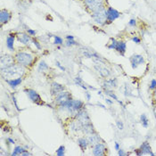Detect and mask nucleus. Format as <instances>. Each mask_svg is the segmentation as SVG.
I'll return each instance as SVG.
<instances>
[{"label": "nucleus", "mask_w": 156, "mask_h": 156, "mask_svg": "<svg viewBox=\"0 0 156 156\" xmlns=\"http://www.w3.org/2000/svg\"><path fill=\"white\" fill-rule=\"evenodd\" d=\"M66 38H67V39H74L73 36H67L66 37Z\"/></svg>", "instance_id": "obj_46"}, {"label": "nucleus", "mask_w": 156, "mask_h": 156, "mask_svg": "<svg viewBox=\"0 0 156 156\" xmlns=\"http://www.w3.org/2000/svg\"><path fill=\"white\" fill-rule=\"evenodd\" d=\"M16 37L18 39L19 42H21L23 45H30L31 43V38L29 34L26 33H17L16 34Z\"/></svg>", "instance_id": "obj_14"}, {"label": "nucleus", "mask_w": 156, "mask_h": 156, "mask_svg": "<svg viewBox=\"0 0 156 156\" xmlns=\"http://www.w3.org/2000/svg\"><path fill=\"white\" fill-rule=\"evenodd\" d=\"M55 37V44H56V45H61V44H62V37L58 36H54Z\"/></svg>", "instance_id": "obj_32"}, {"label": "nucleus", "mask_w": 156, "mask_h": 156, "mask_svg": "<svg viewBox=\"0 0 156 156\" xmlns=\"http://www.w3.org/2000/svg\"><path fill=\"white\" fill-rule=\"evenodd\" d=\"M138 155H142V154H150V155H154V154L152 153L151 147L147 142H144L142 144L140 147V153L137 154Z\"/></svg>", "instance_id": "obj_15"}, {"label": "nucleus", "mask_w": 156, "mask_h": 156, "mask_svg": "<svg viewBox=\"0 0 156 156\" xmlns=\"http://www.w3.org/2000/svg\"><path fill=\"white\" fill-rule=\"evenodd\" d=\"M56 65H57V67H58L60 70H62V72H65V68H64L63 66H62V65H61V63L59 62H56Z\"/></svg>", "instance_id": "obj_38"}, {"label": "nucleus", "mask_w": 156, "mask_h": 156, "mask_svg": "<svg viewBox=\"0 0 156 156\" xmlns=\"http://www.w3.org/2000/svg\"><path fill=\"white\" fill-rule=\"evenodd\" d=\"M86 96H87V100H90V94L88 92H86Z\"/></svg>", "instance_id": "obj_44"}, {"label": "nucleus", "mask_w": 156, "mask_h": 156, "mask_svg": "<svg viewBox=\"0 0 156 156\" xmlns=\"http://www.w3.org/2000/svg\"><path fill=\"white\" fill-rule=\"evenodd\" d=\"M118 154L120 156H125V155H127V154L122 150V149H119L118 150Z\"/></svg>", "instance_id": "obj_37"}, {"label": "nucleus", "mask_w": 156, "mask_h": 156, "mask_svg": "<svg viewBox=\"0 0 156 156\" xmlns=\"http://www.w3.org/2000/svg\"><path fill=\"white\" fill-rule=\"evenodd\" d=\"M132 40L135 42V43H136V44H139V43H140V41H141V40H140V38H139V37H134L132 38Z\"/></svg>", "instance_id": "obj_39"}, {"label": "nucleus", "mask_w": 156, "mask_h": 156, "mask_svg": "<svg viewBox=\"0 0 156 156\" xmlns=\"http://www.w3.org/2000/svg\"><path fill=\"white\" fill-rule=\"evenodd\" d=\"M92 18L99 25H104L107 22V10L104 7L92 13Z\"/></svg>", "instance_id": "obj_3"}, {"label": "nucleus", "mask_w": 156, "mask_h": 156, "mask_svg": "<svg viewBox=\"0 0 156 156\" xmlns=\"http://www.w3.org/2000/svg\"><path fill=\"white\" fill-rule=\"evenodd\" d=\"M116 50L120 53V55H124V53L126 52V44L123 41H118L117 43V48Z\"/></svg>", "instance_id": "obj_21"}, {"label": "nucleus", "mask_w": 156, "mask_h": 156, "mask_svg": "<svg viewBox=\"0 0 156 156\" xmlns=\"http://www.w3.org/2000/svg\"><path fill=\"white\" fill-rule=\"evenodd\" d=\"M23 148H22L21 146H16L12 152V156H17V155H22V153L23 152Z\"/></svg>", "instance_id": "obj_25"}, {"label": "nucleus", "mask_w": 156, "mask_h": 156, "mask_svg": "<svg viewBox=\"0 0 156 156\" xmlns=\"http://www.w3.org/2000/svg\"><path fill=\"white\" fill-rule=\"evenodd\" d=\"M48 69H49L48 65L45 62H43V61L38 65V72H45V71H47Z\"/></svg>", "instance_id": "obj_26"}, {"label": "nucleus", "mask_w": 156, "mask_h": 156, "mask_svg": "<svg viewBox=\"0 0 156 156\" xmlns=\"http://www.w3.org/2000/svg\"><path fill=\"white\" fill-rule=\"evenodd\" d=\"M105 85H106V87H116L117 86H118V80H116V79H111V80H107Z\"/></svg>", "instance_id": "obj_24"}, {"label": "nucleus", "mask_w": 156, "mask_h": 156, "mask_svg": "<svg viewBox=\"0 0 156 156\" xmlns=\"http://www.w3.org/2000/svg\"><path fill=\"white\" fill-rule=\"evenodd\" d=\"M150 88H151V89H156V80H153L151 81Z\"/></svg>", "instance_id": "obj_36"}, {"label": "nucleus", "mask_w": 156, "mask_h": 156, "mask_svg": "<svg viewBox=\"0 0 156 156\" xmlns=\"http://www.w3.org/2000/svg\"><path fill=\"white\" fill-rule=\"evenodd\" d=\"M14 61L15 59L9 55H3L1 57V64H2V68H5V67H8V66H11L12 64H14Z\"/></svg>", "instance_id": "obj_10"}, {"label": "nucleus", "mask_w": 156, "mask_h": 156, "mask_svg": "<svg viewBox=\"0 0 156 156\" xmlns=\"http://www.w3.org/2000/svg\"><path fill=\"white\" fill-rule=\"evenodd\" d=\"M72 129L75 131H79L82 129V124L79 120H75L72 123Z\"/></svg>", "instance_id": "obj_23"}, {"label": "nucleus", "mask_w": 156, "mask_h": 156, "mask_svg": "<svg viewBox=\"0 0 156 156\" xmlns=\"http://www.w3.org/2000/svg\"><path fill=\"white\" fill-rule=\"evenodd\" d=\"M119 17H120V12L117 10L113 9L112 7H108V9H107V22L112 23Z\"/></svg>", "instance_id": "obj_13"}, {"label": "nucleus", "mask_w": 156, "mask_h": 156, "mask_svg": "<svg viewBox=\"0 0 156 156\" xmlns=\"http://www.w3.org/2000/svg\"><path fill=\"white\" fill-rule=\"evenodd\" d=\"M116 125H117L118 129H120V130L124 129V125H123V122H122L121 120H117V121H116Z\"/></svg>", "instance_id": "obj_33"}, {"label": "nucleus", "mask_w": 156, "mask_h": 156, "mask_svg": "<svg viewBox=\"0 0 156 156\" xmlns=\"http://www.w3.org/2000/svg\"><path fill=\"white\" fill-rule=\"evenodd\" d=\"M22 155H31V154L29 153V152H27L26 150H23V152L22 153Z\"/></svg>", "instance_id": "obj_42"}, {"label": "nucleus", "mask_w": 156, "mask_h": 156, "mask_svg": "<svg viewBox=\"0 0 156 156\" xmlns=\"http://www.w3.org/2000/svg\"><path fill=\"white\" fill-rule=\"evenodd\" d=\"M74 81H75V83L78 85V86H80L82 88H84V89H87V87L83 84V81H82V80L80 78V77H77L75 80H74Z\"/></svg>", "instance_id": "obj_28"}, {"label": "nucleus", "mask_w": 156, "mask_h": 156, "mask_svg": "<svg viewBox=\"0 0 156 156\" xmlns=\"http://www.w3.org/2000/svg\"><path fill=\"white\" fill-rule=\"evenodd\" d=\"M106 151V147L105 145L102 143H98L96 145H94V149H93V154L96 156L105 155V153Z\"/></svg>", "instance_id": "obj_11"}, {"label": "nucleus", "mask_w": 156, "mask_h": 156, "mask_svg": "<svg viewBox=\"0 0 156 156\" xmlns=\"http://www.w3.org/2000/svg\"><path fill=\"white\" fill-rule=\"evenodd\" d=\"M105 101H106V103L109 104V105H112V103H113V102H112V101H111V99H109V98H106V100H105Z\"/></svg>", "instance_id": "obj_43"}, {"label": "nucleus", "mask_w": 156, "mask_h": 156, "mask_svg": "<svg viewBox=\"0 0 156 156\" xmlns=\"http://www.w3.org/2000/svg\"><path fill=\"white\" fill-rule=\"evenodd\" d=\"M130 62H131V65H132L133 69H136L138 65L144 63V57L140 55H134L130 57Z\"/></svg>", "instance_id": "obj_9"}, {"label": "nucleus", "mask_w": 156, "mask_h": 156, "mask_svg": "<svg viewBox=\"0 0 156 156\" xmlns=\"http://www.w3.org/2000/svg\"><path fill=\"white\" fill-rule=\"evenodd\" d=\"M64 150H65V147L63 145H62V146H60L58 148V150L56 151V154L58 156H62L64 154Z\"/></svg>", "instance_id": "obj_30"}, {"label": "nucleus", "mask_w": 156, "mask_h": 156, "mask_svg": "<svg viewBox=\"0 0 156 156\" xmlns=\"http://www.w3.org/2000/svg\"><path fill=\"white\" fill-rule=\"evenodd\" d=\"M95 69L99 73V75L102 76L103 78H107V77L110 76V72H109L108 69H106L105 67L101 66L100 64H96L95 65Z\"/></svg>", "instance_id": "obj_17"}, {"label": "nucleus", "mask_w": 156, "mask_h": 156, "mask_svg": "<svg viewBox=\"0 0 156 156\" xmlns=\"http://www.w3.org/2000/svg\"><path fill=\"white\" fill-rule=\"evenodd\" d=\"M129 25L131 26V27L135 26V25H136V20H135V19H131V20L129 22Z\"/></svg>", "instance_id": "obj_40"}, {"label": "nucleus", "mask_w": 156, "mask_h": 156, "mask_svg": "<svg viewBox=\"0 0 156 156\" xmlns=\"http://www.w3.org/2000/svg\"><path fill=\"white\" fill-rule=\"evenodd\" d=\"M87 139L88 144H91V145H96V144L100 143V140H101L100 136L97 134H96V133L89 134L88 136L87 137Z\"/></svg>", "instance_id": "obj_16"}, {"label": "nucleus", "mask_w": 156, "mask_h": 156, "mask_svg": "<svg viewBox=\"0 0 156 156\" xmlns=\"http://www.w3.org/2000/svg\"><path fill=\"white\" fill-rule=\"evenodd\" d=\"M140 120H141V122H142V125L144 126V128H147L148 127V119H147L146 115L142 114L141 117H140Z\"/></svg>", "instance_id": "obj_27"}, {"label": "nucleus", "mask_w": 156, "mask_h": 156, "mask_svg": "<svg viewBox=\"0 0 156 156\" xmlns=\"http://www.w3.org/2000/svg\"><path fill=\"white\" fill-rule=\"evenodd\" d=\"M13 43H14V36L12 34H10L6 38V47L9 50L13 51Z\"/></svg>", "instance_id": "obj_20"}, {"label": "nucleus", "mask_w": 156, "mask_h": 156, "mask_svg": "<svg viewBox=\"0 0 156 156\" xmlns=\"http://www.w3.org/2000/svg\"><path fill=\"white\" fill-rule=\"evenodd\" d=\"M22 81H23L22 77L17 78V79H12V80H6V82L9 84V86H11L12 87H16L17 86H19V85L22 83Z\"/></svg>", "instance_id": "obj_19"}, {"label": "nucleus", "mask_w": 156, "mask_h": 156, "mask_svg": "<svg viewBox=\"0 0 156 156\" xmlns=\"http://www.w3.org/2000/svg\"><path fill=\"white\" fill-rule=\"evenodd\" d=\"M78 144L80 145V147L82 149V151H84L85 149L87 148V144H88V142H87V138L81 137V138H79L78 139Z\"/></svg>", "instance_id": "obj_22"}, {"label": "nucleus", "mask_w": 156, "mask_h": 156, "mask_svg": "<svg viewBox=\"0 0 156 156\" xmlns=\"http://www.w3.org/2000/svg\"><path fill=\"white\" fill-rule=\"evenodd\" d=\"M86 6L92 12L104 8V0H85Z\"/></svg>", "instance_id": "obj_5"}, {"label": "nucleus", "mask_w": 156, "mask_h": 156, "mask_svg": "<svg viewBox=\"0 0 156 156\" xmlns=\"http://www.w3.org/2000/svg\"><path fill=\"white\" fill-rule=\"evenodd\" d=\"M33 43H34V45L36 46L37 49H41V46L39 45V43H38L37 40H33Z\"/></svg>", "instance_id": "obj_41"}, {"label": "nucleus", "mask_w": 156, "mask_h": 156, "mask_svg": "<svg viewBox=\"0 0 156 156\" xmlns=\"http://www.w3.org/2000/svg\"><path fill=\"white\" fill-rule=\"evenodd\" d=\"M82 130L85 134L87 135H89V134H92V133H95L94 130V127L92 126L91 122L90 123H87V124H85L82 126Z\"/></svg>", "instance_id": "obj_18"}, {"label": "nucleus", "mask_w": 156, "mask_h": 156, "mask_svg": "<svg viewBox=\"0 0 156 156\" xmlns=\"http://www.w3.org/2000/svg\"><path fill=\"white\" fill-rule=\"evenodd\" d=\"M1 73H2V76L6 79V80H12V79H17V78H20L23 75L24 70L23 66L22 65H15V64H12L11 66H8V67H5V68H2L1 69Z\"/></svg>", "instance_id": "obj_1"}, {"label": "nucleus", "mask_w": 156, "mask_h": 156, "mask_svg": "<svg viewBox=\"0 0 156 156\" xmlns=\"http://www.w3.org/2000/svg\"><path fill=\"white\" fill-rule=\"evenodd\" d=\"M72 100V96H71V94L69 93V92H67V91H62V92H61L59 93L56 97H55V101H56V103L61 105L62 107H66L67 105H68V104H69V102Z\"/></svg>", "instance_id": "obj_4"}, {"label": "nucleus", "mask_w": 156, "mask_h": 156, "mask_svg": "<svg viewBox=\"0 0 156 156\" xmlns=\"http://www.w3.org/2000/svg\"><path fill=\"white\" fill-rule=\"evenodd\" d=\"M154 98H155V101H156V90H155V92H154Z\"/></svg>", "instance_id": "obj_49"}, {"label": "nucleus", "mask_w": 156, "mask_h": 156, "mask_svg": "<svg viewBox=\"0 0 156 156\" xmlns=\"http://www.w3.org/2000/svg\"><path fill=\"white\" fill-rule=\"evenodd\" d=\"M25 92H26L27 96H29V98L32 102H34L36 104H41V102H42L41 97L38 95V93H37L35 90H33V89H25Z\"/></svg>", "instance_id": "obj_7"}, {"label": "nucleus", "mask_w": 156, "mask_h": 156, "mask_svg": "<svg viewBox=\"0 0 156 156\" xmlns=\"http://www.w3.org/2000/svg\"><path fill=\"white\" fill-rule=\"evenodd\" d=\"M115 149H116L117 151H118V150L120 149V145H119V144H118L117 142L115 143Z\"/></svg>", "instance_id": "obj_45"}, {"label": "nucleus", "mask_w": 156, "mask_h": 156, "mask_svg": "<svg viewBox=\"0 0 156 156\" xmlns=\"http://www.w3.org/2000/svg\"><path fill=\"white\" fill-rule=\"evenodd\" d=\"M65 87L64 86H62V84H59L57 82H53L51 84V94L53 96H57L59 93L64 91Z\"/></svg>", "instance_id": "obj_12"}, {"label": "nucleus", "mask_w": 156, "mask_h": 156, "mask_svg": "<svg viewBox=\"0 0 156 156\" xmlns=\"http://www.w3.org/2000/svg\"><path fill=\"white\" fill-rule=\"evenodd\" d=\"M8 141H9V142H11V144H14V141L12 140V138H8Z\"/></svg>", "instance_id": "obj_47"}, {"label": "nucleus", "mask_w": 156, "mask_h": 156, "mask_svg": "<svg viewBox=\"0 0 156 156\" xmlns=\"http://www.w3.org/2000/svg\"><path fill=\"white\" fill-rule=\"evenodd\" d=\"M154 115H155V118H156V107L155 109H154Z\"/></svg>", "instance_id": "obj_48"}, {"label": "nucleus", "mask_w": 156, "mask_h": 156, "mask_svg": "<svg viewBox=\"0 0 156 156\" xmlns=\"http://www.w3.org/2000/svg\"><path fill=\"white\" fill-rule=\"evenodd\" d=\"M27 32L30 36H35L36 35V31L33 30H30V29H27Z\"/></svg>", "instance_id": "obj_35"}, {"label": "nucleus", "mask_w": 156, "mask_h": 156, "mask_svg": "<svg viewBox=\"0 0 156 156\" xmlns=\"http://www.w3.org/2000/svg\"><path fill=\"white\" fill-rule=\"evenodd\" d=\"M105 94H106L107 96H110V97L113 98L114 100H117V101H118V97L115 96V94H114V93H112V92L111 90H108V89H106V90H105Z\"/></svg>", "instance_id": "obj_31"}, {"label": "nucleus", "mask_w": 156, "mask_h": 156, "mask_svg": "<svg viewBox=\"0 0 156 156\" xmlns=\"http://www.w3.org/2000/svg\"><path fill=\"white\" fill-rule=\"evenodd\" d=\"M76 117H77V120H79V121L82 124V126L85 125V124L90 123V118H89L87 112L86 111H84V110L79 111Z\"/></svg>", "instance_id": "obj_6"}, {"label": "nucleus", "mask_w": 156, "mask_h": 156, "mask_svg": "<svg viewBox=\"0 0 156 156\" xmlns=\"http://www.w3.org/2000/svg\"><path fill=\"white\" fill-rule=\"evenodd\" d=\"M12 19V13L6 9H2L0 11V23L1 25L7 23Z\"/></svg>", "instance_id": "obj_8"}, {"label": "nucleus", "mask_w": 156, "mask_h": 156, "mask_svg": "<svg viewBox=\"0 0 156 156\" xmlns=\"http://www.w3.org/2000/svg\"><path fill=\"white\" fill-rule=\"evenodd\" d=\"M117 43H118V41H116L115 39H112V43L110 44L108 46L109 49H115L116 50V48H117Z\"/></svg>", "instance_id": "obj_29"}, {"label": "nucleus", "mask_w": 156, "mask_h": 156, "mask_svg": "<svg viewBox=\"0 0 156 156\" xmlns=\"http://www.w3.org/2000/svg\"><path fill=\"white\" fill-rule=\"evenodd\" d=\"M14 59L15 62H17V64L19 65H22V66H30L33 62V56L32 55H30V53H27V52H18L15 56H14Z\"/></svg>", "instance_id": "obj_2"}, {"label": "nucleus", "mask_w": 156, "mask_h": 156, "mask_svg": "<svg viewBox=\"0 0 156 156\" xmlns=\"http://www.w3.org/2000/svg\"><path fill=\"white\" fill-rule=\"evenodd\" d=\"M66 45L69 47V46H72V45H77V43L74 41V39H67Z\"/></svg>", "instance_id": "obj_34"}]
</instances>
